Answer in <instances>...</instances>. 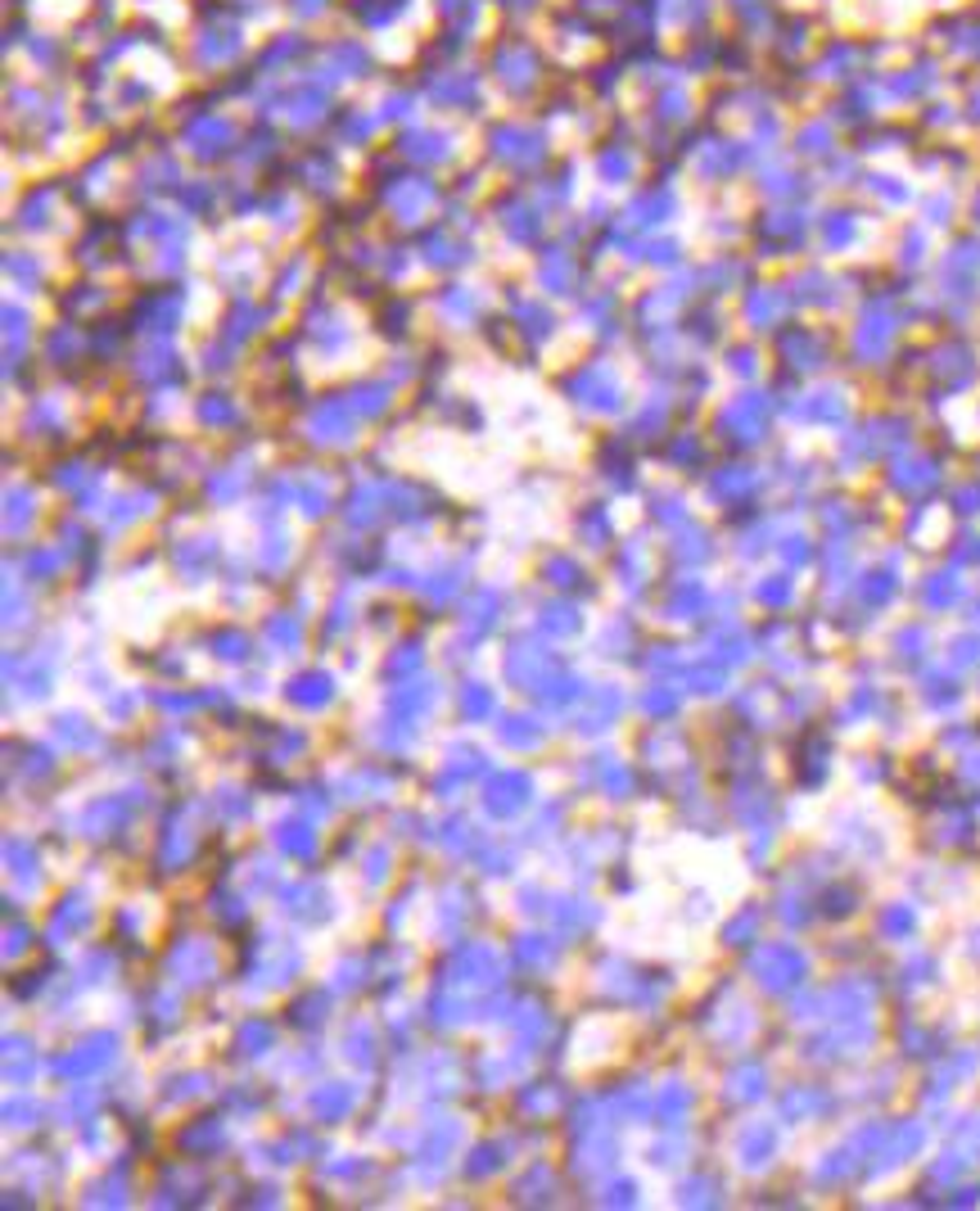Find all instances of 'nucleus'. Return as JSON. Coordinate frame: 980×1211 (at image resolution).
Instances as JSON below:
<instances>
[{
    "label": "nucleus",
    "instance_id": "nucleus-22",
    "mask_svg": "<svg viewBox=\"0 0 980 1211\" xmlns=\"http://www.w3.org/2000/svg\"><path fill=\"white\" fill-rule=\"evenodd\" d=\"M376 1049H380L376 1026L366 1022V1017H352L348 1031H344V1058H348V1062H358V1066H376V1062H380Z\"/></svg>",
    "mask_w": 980,
    "mask_h": 1211
},
{
    "label": "nucleus",
    "instance_id": "nucleus-17",
    "mask_svg": "<svg viewBox=\"0 0 980 1211\" xmlns=\"http://www.w3.org/2000/svg\"><path fill=\"white\" fill-rule=\"evenodd\" d=\"M5 864H9V878L19 886H27V890L41 886V854H37V846H32L27 837H9L5 841Z\"/></svg>",
    "mask_w": 980,
    "mask_h": 1211
},
{
    "label": "nucleus",
    "instance_id": "nucleus-28",
    "mask_svg": "<svg viewBox=\"0 0 980 1211\" xmlns=\"http://www.w3.org/2000/svg\"><path fill=\"white\" fill-rule=\"evenodd\" d=\"M556 959H560V949H556L552 936H520V940H516V963H520V967L552 972Z\"/></svg>",
    "mask_w": 980,
    "mask_h": 1211
},
{
    "label": "nucleus",
    "instance_id": "nucleus-18",
    "mask_svg": "<svg viewBox=\"0 0 980 1211\" xmlns=\"http://www.w3.org/2000/svg\"><path fill=\"white\" fill-rule=\"evenodd\" d=\"M457 714H461V724H488V719H497V688H488V683H461Z\"/></svg>",
    "mask_w": 980,
    "mask_h": 1211
},
{
    "label": "nucleus",
    "instance_id": "nucleus-50",
    "mask_svg": "<svg viewBox=\"0 0 980 1211\" xmlns=\"http://www.w3.org/2000/svg\"><path fill=\"white\" fill-rule=\"evenodd\" d=\"M132 710H136V692H127V696H114V700H109V719H127Z\"/></svg>",
    "mask_w": 980,
    "mask_h": 1211
},
{
    "label": "nucleus",
    "instance_id": "nucleus-15",
    "mask_svg": "<svg viewBox=\"0 0 980 1211\" xmlns=\"http://www.w3.org/2000/svg\"><path fill=\"white\" fill-rule=\"evenodd\" d=\"M497 742H502L506 751H538V746L547 742V728H542V719H534V714H506V719L497 724Z\"/></svg>",
    "mask_w": 980,
    "mask_h": 1211
},
{
    "label": "nucleus",
    "instance_id": "nucleus-46",
    "mask_svg": "<svg viewBox=\"0 0 980 1211\" xmlns=\"http://www.w3.org/2000/svg\"><path fill=\"white\" fill-rule=\"evenodd\" d=\"M5 1117H9V1126H14V1130H23V1126H37V1121H32V1117H41V1108H37V1103H32V1098H27V1103H23V1098H9Z\"/></svg>",
    "mask_w": 980,
    "mask_h": 1211
},
{
    "label": "nucleus",
    "instance_id": "nucleus-10",
    "mask_svg": "<svg viewBox=\"0 0 980 1211\" xmlns=\"http://www.w3.org/2000/svg\"><path fill=\"white\" fill-rule=\"evenodd\" d=\"M308 1108L321 1126H344L352 1112H358V1085H348V1080H326V1085H316L308 1094Z\"/></svg>",
    "mask_w": 980,
    "mask_h": 1211
},
{
    "label": "nucleus",
    "instance_id": "nucleus-49",
    "mask_svg": "<svg viewBox=\"0 0 980 1211\" xmlns=\"http://www.w3.org/2000/svg\"><path fill=\"white\" fill-rule=\"evenodd\" d=\"M23 936H32V927H27V922H14V927H9V945H5L9 959H19V954H23Z\"/></svg>",
    "mask_w": 980,
    "mask_h": 1211
},
{
    "label": "nucleus",
    "instance_id": "nucleus-40",
    "mask_svg": "<svg viewBox=\"0 0 980 1211\" xmlns=\"http://www.w3.org/2000/svg\"><path fill=\"white\" fill-rule=\"evenodd\" d=\"M118 967V959H114V949H91L87 954V963H82V985H104L109 981V972Z\"/></svg>",
    "mask_w": 980,
    "mask_h": 1211
},
{
    "label": "nucleus",
    "instance_id": "nucleus-1",
    "mask_svg": "<svg viewBox=\"0 0 980 1211\" xmlns=\"http://www.w3.org/2000/svg\"><path fill=\"white\" fill-rule=\"evenodd\" d=\"M560 669V656L552 647H542V642H534L529 633H520V637H511V647H506V656H502V678L511 683V688H520V692H538L542 683H547L552 674Z\"/></svg>",
    "mask_w": 980,
    "mask_h": 1211
},
{
    "label": "nucleus",
    "instance_id": "nucleus-21",
    "mask_svg": "<svg viewBox=\"0 0 980 1211\" xmlns=\"http://www.w3.org/2000/svg\"><path fill=\"white\" fill-rule=\"evenodd\" d=\"M172 565H176V575H181L186 583H204L208 570L217 565V538H199V547H176Z\"/></svg>",
    "mask_w": 980,
    "mask_h": 1211
},
{
    "label": "nucleus",
    "instance_id": "nucleus-26",
    "mask_svg": "<svg viewBox=\"0 0 980 1211\" xmlns=\"http://www.w3.org/2000/svg\"><path fill=\"white\" fill-rule=\"evenodd\" d=\"M556 1189H560V1185H556V1171L547 1167V1161H534L524 1180L511 1189V1198H516V1203H552Z\"/></svg>",
    "mask_w": 980,
    "mask_h": 1211
},
{
    "label": "nucleus",
    "instance_id": "nucleus-25",
    "mask_svg": "<svg viewBox=\"0 0 980 1211\" xmlns=\"http://www.w3.org/2000/svg\"><path fill=\"white\" fill-rule=\"evenodd\" d=\"M127 1193H132V1180H127V1161H118V1167H109L104 1180H91V1185H87V1203H91V1207H95V1203L122 1207V1203H132Z\"/></svg>",
    "mask_w": 980,
    "mask_h": 1211
},
{
    "label": "nucleus",
    "instance_id": "nucleus-27",
    "mask_svg": "<svg viewBox=\"0 0 980 1211\" xmlns=\"http://www.w3.org/2000/svg\"><path fill=\"white\" fill-rule=\"evenodd\" d=\"M565 1090H560V1080H529V1085L520 1090V1108H529L534 1117H552V1112L565 1103Z\"/></svg>",
    "mask_w": 980,
    "mask_h": 1211
},
{
    "label": "nucleus",
    "instance_id": "nucleus-42",
    "mask_svg": "<svg viewBox=\"0 0 980 1211\" xmlns=\"http://www.w3.org/2000/svg\"><path fill=\"white\" fill-rule=\"evenodd\" d=\"M362 868H366V872H362V882H366V886H380V882L393 872V854H389V846H376L371 854H366V864H362Z\"/></svg>",
    "mask_w": 980,
    "mask_h": 1211
},
{
    "label": "nucleus",
    "instance_id": "nucleus-43",
    "mask_svg": "<svg viewBox=\"0 0 980 1211\" xmlns=\"http://www.w3.org/2000/svg\"><path fill=\"white\" fill-rule=\"evenodd\" d=\"M443 846H447V854H461V850H475V827L465 823V819H453L447 823V832L439 837Z\"/></svg>",
    "mask_w": 980,
    "mask_h": 1211
},
{
    "label": "nucleus",
    "instance_id": "nucleus-32",
    "mask_svg": "<svg viewBox=\"0 0 980 1211\" xmlns=\"http://www.w3.org/2000/svg\"><path fill=\"white\" fill-rule=\"evenodd\" d=\"M208 908H213V918L222 922V927H239V922H249V900L239 896V890L217 886L213 896H208Z\"/></svg>",
    "mask_w": 980,
    "mask_h": 1211
},
{
    "label": "nucleus",
    "instance_id": "nucleus-33",
    "mask_svg": "<svg viewBox=\"0 0 980 1211\" xmlns=\"http://www.w3.org/2000/svg\"><path fill=\"white\" fill-rule=\"evenodd\" d=\"M421 665H425V642L421 637H407V642H398V651L384 660V678H411Z\"/></svg>",
    "mask_w": 980,
    "mask_h": 1211
},
{
    "label": "nucleus",
    "instance_id": "nucleus-24",
    "mask_svg": "<svg viewBox=\"0 0 980 1211\" xmlns=\"http://www.w3.org/2000/svg\"><path fill=\"white\" fill-rule=\"evenodd\" d=\"M204 642L213 647V656H217V660H227V665H245V660L253 656L249 633H245V629H235V624H217L213 633H204Z\"/></svg>",
    "mask_w": 980,
    "mask_h": 1211
},
{
    "label": "nucleus",
    "instance_id": "nucleus-12",
    "mask_svg": "<svg viewBox=\"0 0 980 1211\" xmlns=\"http://www.w3.org/2000/svg\"><path fill=\"white\" fill-rule=\"evenodd\" d=\"M461 611H465V615H461V629L470 633L475 642H484V637H488L497 624H502V593H497V588H479V593L465 601Z\"/></svg>",
    "mask_w": 980,
    "mask_h": 1211
},
{
    "label": "nucleus",
    "instance_id": "nucleus-23",
    "mask_svg": "<svg viewBox=\"0 0 980 1211\" xmlns=\"http://www.w3.org/2000/svg\"><path fill=\"white\" fill-rule=\"evenodd\" d=\"M506 1153H511L506 1143H497V1139H484V1143H479V1149H475L470 1157L461 1161V1175H465V1180H475V1185H484V1180H493V1175L506 1167Z\"/></svg>",
    "mask_w": 980,
    "mask_h": 1211
},
{
    "label": "nucleus",
    "instance_id": "nucleus-48",
    "mask_svg": "<svg viewBox=\"0 0 980 1211\" xmlns=\"http://www.w3.org/2000/svg\"><path fill=\"white\" fill-rule=\"evenodd\" d=\"M601 1203H615V1207L633 1203V1185H629V1180H615V1185H606V1189H601Z\"/></svg>",
    "mask_w": 980,
    "mask_h": 1211
},
{
    "label": "nucleus",
    "instance_id": "nucleus-45",
    "mask_svg": "<svg viewBox=\"0 0 980 1211\" xmlns=\"http://www.w3.org/2000/svg\"><path fill=\"white\" fill-rule=\"evenodd\" d=\"M556 832H560V805H547L538 823H529V841H552Z\"/></svg>",
    "mask_w": 980,
    "mask_h": 1211
},
{
    "label": "nucleus",
    "instance_id": "nucleus-13",
    "mask_svg": "<svg viewBox=\"0 0 980 1211\" xmlns=\"http://www.w3.org/2000/svg\"><path fill=\"white\" fill-rule=\"evenodd\" d=\"M91 922H95V904L82 896V890H69V896L55 904V914H51V945H59V936L91 931Z\"/></svg>",
    "mask_w": 980,
    "mask_h": 1211
},
{
    "label": "nucleus",
    "instance_id": "nucleus-36",
    "mask_svg": "<svg viewBox=\"0 0 980 1211\" xmlns=\"http://www.w3.org/2000/svg\"><path fill=\"white\" fill-rule=\"evenodd\" d=\"M538 575H542V583H552V588H565V593H570V588H578V583H583V570H578V561H570L565 552H552L547 561H542V570H538Z\"/></svg>",
    "mask_w": 980,
    "mask_h": 1211
},
{
    "label": "nucleus",
    "instance_id": "nucleus-9",
    "mask_svg": "<svg viewBox=\"0 0 980 1211\" xmlns=\"http://www.w3.org/2000/svg\"><path fill=\"white\" fill-rule=\"evenodd\" d=\"M227 1143H231V1135H227V1121H222V1117H195V1121H186L181 1130H176V1149H181L186 1157H195V1161H208L213 1153H227Z\"/></svg>",
    "mask_w": 980,
    "mask_h": 1211
},
{
    "label": "nucleus",
    "instance_id": "nucleus-29",
    "mask_svg": "<svg viewBox=\"0 0 980 1211\" xmlns=\"http://www.w3.org/2000/svg\"><path fill=\"white\" fill-rule=\"evenodd\" d=\"M267 642L281 647V656H294L303 647V619L289 615V611H271L267 615Z\"/></svg>",
    "mask_w": 980,
    "mask_h": 1211
},
{
    "label": "nucleus",
    "instance_id": "nucleus-39",
    "mask_svg": "<svg viewBox=\"0 0 980 1211\" xmlns=\"http://www.w3.org/2000/svg\"><path fill=\"white\" fill-rule=\"evenodd\" d=\"M23 575H27L32 583H55L59 556H55V552H27V556H23Z\"/></svg>",
    "mask_w": 980,
    "mask_h": 1211
},
{
    "label": "nucleus",
    "instance_id": "nucleus-47",
    "mask_svg": "<svg viewBox=\"0 0 980 1211\" xmlns=\"http://www.w3.org/2000/svg\"><path fill=\"white\" fill-rule=\"evenodd\" d=\"M520 908H524V914H552L547 890H542V886H524V890H520Z\"/></svg>",
    "mask_w": 980,
    "mask_h": 1211
},
{
    "label": "nucleus",
    "instance_id": "nucleus-11",
    "mask_svg": "<svg viewBox=\"0 0 980 1211\" xmlns=\"http://www.w3.org/2000/svg\"><path fill=\"white\" fill-rule=\"evenodd\" d=\"M271 841H276V850L281 854H289V859H316V850H321V832H316V819H308V814H294V819H285V823H276L271 827Z\"/></svg>",
    "mask_w": 980,
    "mask_h": 1211
},
{
    "label": "nucleus",
    "instance_id": "nucleus-44",
    "mask_svg": "<svg viewBox=\"0 0 980 1211\" xmlns=\"http://www.w3.org/2000/svg\"><path fill=\"white\" fill-rule=\"evenodd\" d=\"M574 524H578V538H583L588 547H606V538H610V516H606V520H597L592 512H583Z\"/></svg>",
    "mask_w": 980,
    "mask_h": 1211
},
{
    "label": "nucleus",
    "instance_id": "nucleus-34",
    "mask_svg": "<svg viewBox=\"0 0 980 1211\" xmlns=\"http://www.w3.org/2000/svg\"><path fill=\"white\" fill-rule=\"evenodd\" d=\"M538 624L547 629L552 637H574L578 629H583V615L574 611L570 601H552V606H542V615H538Z\"/></svg>",
    "mask_w": 980,
    "mask_h": 1211
},
{
    "label": "nucleus",
    "instance_id": "nucleus-20",
    "mask_svg": "<svg viewBox=\"0 0 980 1211\" xmlns=\"http://www.w3.org/2000/svg\"><path fill=\"white\" fill-rule=\"evenodd\" d=\"M326 1017H330V991H303V995L285 1008V1026L316 1031V1026H326Z\"/></svg>",
    "mask_w": 980,
    "mask_h": 1211
},
{
    "label": "nucleus",
    "instance_id": "nucleus-41",
    "mask_svg": "<svg viewBox=\"0 0 980 1211\" xmlns=\"http://www.w3.org/2000/svg\"><path fill=\"white\" fill-rule=\"evenodd\" d=\"M457 575H461V570H457V565H447V570H439V575H434V579H425V593H429L434 601H447V597H457V593H461V588H465V579H457Z\"/></svg>",
    "mask_w": 980,
    "mask_h": 1211
},
{
    "label": "nucleus",
    "instance_id": "nucleus-51",
    "mask_svg": "<svg viewBox=\"0 0 980 1211\" xmlns=\"http://www.w3.org/2000/svg\"><path fill=\"white\" fill-rule=\"evenodd\" d=\"M669 706H673V700L660 696V692H647V696H641V710H647V714H665Z\"/></svg>",
    "mask_w": 980,
    "mask_h": 1211
},
{
    "label": "nucleus",
    "instance_id": "nucleus-31",
    "mask_svg": "<svg viewBox=\"0 0 980 1211\" xmlns=\"http://www.w3.org/2000/svg\"><path fill=\"white\" fill-rule=\"evenodd\" d=\"M592 773H597V783H601V791L610 795V801H629V791H633V773L629 769H619L610 755H592Z\"/></svg>",
    "mask_w": 980,
    "mask_h": 1211
},
{
    "label": "nucleus",
    "instance_id": "nucleus-5",
    "mask_svg": "<svg viewBox=\"0 0 980 1211\" xmlns=\"http://www.w3.org/2000/svg\"><path fill=\"white\" fill-rule=\"evenodd\" d=\"M168 972H172L176 985H208V981H213V972H217V954H213L208 940L181 936L168 949Z\"/></svg>",
    "mask_w": 980,
    "mask_h": 1211
},
{
    "label": "nucleus",
    "instance_id": "nucleus-6",
    "mask_svg": "<svg viewBox=\"0 0 980 1211\" xmlns=\"http://www.w3.org/2000/svg\"><path fill=\"white\" fill-rule=\"evenodd\" d=\"M140 814V801H132V791L122 795H100V801H91L82 809V832L91 841H104V837H118L127 832V823H132Z\"/></svg>",
    "mask_w": 980,
    "mask_h": 1211
},
{
    "label": "nucleus",
    "instance_id": "nucleus-3",
    "mask_svg": "<svg viewBox=\"0 0 980 1211\" xmlns=\"http://www.w3.org/2000/svg\"><path fill=\"white\" fill-rule=\"evenodd\" d=\"M186 814H190V801L176 805V809H172V819H168V827L158 832L154 864L164 868V872H186L190 864H195V854H199V832L186 823Z\"/></svg>",
    "mask_w": 980,
    "mask_h": 1211
},
{
    "label": "nucleus",
    "instance_id": "nucleus-4",
    "mask_svg": "<svg viewBox=\"0 0 980 1211\" xmlns=\"http://www.w3.org/2000/svg\"><path fill=\"white\" fill-rule=\"evenodd\" d=\"M538 801V783L529 777L524 769H502L497 777H488V795H484V809H488V819H516V814H524L529 805Z\"/></svg>",
    "mask_w": 980,
    "mask_h": 1211
},
{
    "label": "nucleus",
    "instance_id": "nucleus-37",
    "mask_svg": "<svg viewBox=\"0 0 980 1211\" xmlns=\"http://www.w3.org/2000/svg\"><path fill=\"white\" fill-rule=\"evenodd\" d=\"M208 805H213L217 814H227L231 823L249 819V809H253V805H249V791H239V787H217V795H213Z\"/></svg>",
    "mask_w": 980,
    "mask_h": 1211
},
{
    "label": "nucleus",
    "instance_id": "nucleus-38",
    "mask_svg": "<svg viewBox=\"0 0 980 1211\" xmlns=\"http://www.w3.org/2000/svg\"><path fill=\"white\" fill-rule=\"evenodd\" d=\"M479 864H484V878H511L516 859H511V850H506V846H497V841H484V846H479Z\"/></svg>",
    "mask_w": 980,
    "mask_h": 1211
},
{
    "label": "nucleus",
    "instance_id": "nucleus-30",
    "mask_svg": "<svg viewBox=\"0 0 980 1211\" xmlns=\"http://www.w3.org/2000/svg\"><path fill=\"white\" fill-rule=\"evenodd\" d=\"M164 1103H195V1098H204L208 1090H213V1076L208 1072H176V1076H164Z\"/></svg>",
    "mask_w": 980,
    "mask_h": 1211
},
{
    "label": "nucleus",
    "instance_id": "nucleus-14",
    "mask_svg": "<svg viewBox=\"0 0 980 1211\" xmlns=\"http://www.w3.org/2000/svg\"><path fill=\"white\" fill-rule=\"evenodd\" d=\"M55 737H59V746L63 751H73V755H91V751H100V728H95L87 714H77V710H69V714H55Z\"/></svg>",
    "mask_w": 980,
    "mask_h": 1211
},
{
    "label": "nucleus",
    "instance_id": "nucleus-2",
    "mask_svg": "<svg viewBox=\"0 0 980 1211\" xmlns=\"http://www.w3.org/2000/svg\"><path fill=\"white\" fill-rule=\"evenodd\" d=\"M114 1058H118V1035L114 1031H95V1035H87L82 1044H73L63 1058H55L51 1072L59 1080H91V1076H100Z\"/></svg>",
    "mask_w": 980,
    "mask_h": 1211
},
{
    "label": "nucleus",
    "instance_id": "nucleus-8",
    "mask_svg": "<svg viewBox=\"0 0 980 1211\" xmlns=\"http://www.w3.org/2000/svg\"><path fill=\"white\" fill-rule=\"evenodd\" d=\"M276 900L285 904V914L289 918H299V922H330L334 918V896L326 886H316V882H294V886H285V890H276Z\"/></svg>",
    "mask_w": 980,
    "mask_h": 1211
},
{
    "label": "nucleus",
    "instance_id": "nucleus-7",
    "mask_svg": "<svg viewBox=\"0 0 980 1211\" xmlns=\"http://www.w3.org/2000/svg\"><path fill=\"white\" fill-rule=\"evenodd\" d=\"M281 696L303 714H321V710L334 706L340 688H334V674H326V669H303V674H294L285 683Z\"/></svg>",
    "mask_w": 980,
    "mask_h": 1211
},
{
    "label": "nucleus",
    "instance_id": "nucleus-16",
    "mask_svg": "<svg viewBox=\"0 0 980 1211\" xmlns=\"http://www.w3.org/2000/svg\"><path fill=\"white\" fill-rule=\"evenodd\" d=\"M552 918H556L560 936L583 940V936L601 922V908H597V904H588V900H556V904H552Z\"/></svg>",
    "mask_w": 980,
    "mask_h": 1211
},
{
    "label": "nucleus",
    "instance_id": "nucleus-19",
    "mask_svg": "<svg viewBox=\"0 0 980 1211\" xmlns=\"http://www.w3.org/2000/svg\"><path fill=\"white\" fill-rule=\"evenodd\" d=\"M276 1022L271 1017H245V1022L235 1026V1049L245 1058H267L271 1049H276Z\"/></svg>",
    "mask_w": 980,
    "mask_h": 1211
},
{
    "label": "nucleus",
    "instance_id": "nucleus-35",
    "mask_svg": "<svg viewBox=\"0 0 980 1211\" xmlns=\"http://www.w3.org/2000/svg\"><path fill=\"white\" fill-rule=\"evenodd\" d=\"M23 751V760H14V769H23V777H55L59 773V760L45 751L37 742H14Z\"/></svg>",
    "mask_w": 980,
    "mask_h": 1211
}]
</instances>
